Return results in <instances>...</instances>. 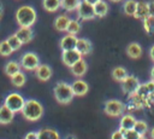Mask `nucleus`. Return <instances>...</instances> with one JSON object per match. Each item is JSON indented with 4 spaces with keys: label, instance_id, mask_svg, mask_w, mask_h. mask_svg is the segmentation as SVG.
I'll list each match as a JSON object with an SVG mask.
<instances>
[{
    "label": "nucleus",
    "instance_id": "obj_1",
    "mask_svg": "<svg viewBox=\"0 0 154 139\" xmlns=\"http://www.w3.org/2000/svg\"><path fill=\"white\" fill-rule=\"evenodd\" d=\"M16 22L19 27H32L36 22V10L30 5H23L16 11Z\"/></svg>",
    "mask_w": 154,
    "mask_h": 139
},
{
    "label": "nucleus",
    "instance_id": "obj_2",
    "mask_svg": "<svg viewBox=\"0 0 154 139\" xmlns=\"http://www.w3.org/2000/svg\"><path fill=\"white\" fill-rule=\"evenodd\" d=\"M22 115L25 120L35 122L38 121L43 115V106L36 99H26L22 109Z\"/></svg>",
    "mask_w": 154,
    "mask_h": 139
},
{
    "label": "nucleus",
    "instance_id": "obj_3",
    "mask_svg": "<svg viewBox=\"0 0 154 139\" xmlns=\"http://www.w3.org/2000/svg\"><path fill=\"white\" fill-rule=\"evenodd\" d=\"M53 93H54L55 100L60 104H69L70 102H72V99L75 97L71 85H69L67 82H64V81H60L54 86Z\"/></svg>",
    "mask_w": 154,
    "mask_h": 139
},
{
    "label": "nucleus",
    "instance_id": "obj_4",
    "mask_svg": "<svg viewBox=\"0 0 154 139\" xmlns=\"http://www.w3.org/2000/svg\"><path fill=\"white\" fill-rule=\"evenodd\" d=\"M20 66L26 71H35L40 65V58L34 52H25L20 58Z\"/></svg>",
    "mask_w": 154,
    "mask_h": 139
},
{
    "label": "nucleus",
    "instance_id": "obj_5",
    "mask_svg": "<svg viewBox=\"0 0 154 139\" xmlns=\"http://www.w3.org/2000/svg\"><path fill=\"white\" fill-rule=\"evenodd\" d=\"M24 103H25V99L17 92H12L10 94H7V97L5 98V105L8 106L14 114L16 112H20L23 106H24Z\"/></svg>",
    "mask_w": 154,
    "mask_h": 139
},
{
    "label": "nucleus",
    "instance_id": "obj_6",
    "mask_svg": "<svg viewBox=\"0 0 154 139\" xmlns=\"http://www.w3.org/2000/svg\"><path fill=\"white\" fill-rule=\"evenodd\" d=\"M77 16L79 19L82 21H91L94 19L96 16H95V11H94V5L82 0L81 4L78 5L77 7Z\"/></svg>",
    "mask_w": 154,
    "mask_h": 139
},
{
    "label": "nucleus",
    "instance_id": "obj_7",
    "mask_svg": "<svg viewBox=\"0 0 154 139\" xmlns=\"http://www.w3.org/2000/svg\"><path fill=\"white\" fill-rule=\"evenodd\" d=\"M103 110L108 116L118 117L124 112V104L118 99H108L105 103Z\"/></svg>",
    "mask_w": 154,
    "mask_h": 139
},
{
    "label": "nucleus",
    "instance_id": "obj_8",
    "mask_svg": "<svg viewBox=\"0 0 154 139\" xmlns=\"http://www.w3.org/2000/svg\"><path fill=\"white\" fill-rule=\"evenodd\" d=\"M120 83H122L123 92L126 93V94H134L141 87V83H140L138 79L136 76H134V75H128Z\"/></svg>",
    "mask_w": 154,
    "mask_h": 139
},
{
    "label": "nucleus",
    "instance_id": "obj_9",
    "mask_svg": "<svg viewBox=\"0 0 154 139\" xmlns=\"http://www.w3.org/2000/svg\"><path fill=\"white\" fill-rule=\"evenodd\" d=\"M81 58H82V56L79 54V52L76 48L75 50H67V51H63L61 52V60L69 68H71Z\"/></svg>",
    "mask_w": 154,
    "mask_h": 139
},
{
    "label": "nucleus",
    "instance_id": "obj_10",
    "mask_svg": "<svg viewBox=\"0 0 154 139\" xmlns=\"http://www.w3.org/2000/svg\"><path fill=\"white\" fill-rule=\"evenodd\" d=\"M35 74H36V77L40 81L46 82V81H48L52 77L53 70H52V68L48 64H40L37 66V69L35 70Z\"/></svg>",
    "mask_w": 154,
    "mask_h": 139
},
{
    "label": "nucleus",
    "instance_id": "obj_11",
    "mask_svg": "<svg viewBox=\"0 0 154 139\" xmlns=\"http://www.w3.org/2000/svg\"><path fill=\"white\" fill-rule=\"evenodd\" d=\"M76 44H77V36L71 35V34H66L65 36H63L60 39L59 46H60L61 51H67V50H75Z\"/></svg>",
    "mask_w": 154,
    "mask_h": 139
},
{
    "label": "nucleus",
    "instance_id": "obj_12",
    "mask_svg": "<svg viewBox=\"0 0 154 139\" xmlns=\"http://www.w3.org/2000/svg\"><path fill=\"white\" fill-rule=\"evenodd\" d=\"M76 50L79 52V54H81L82 57H83V56H88V54H90L91 51H93V45H91V42H90L88 39L81 37V39H77Z\"/></svg>",
    "mask_w": 154,
    "mask_h": 139
},
{
    "label": "nucleus",
    "instance_id": "obj_13",
    "mask_svg": "<svg viewBox=\"0 0 154 139\" xmlns=\"http://www.w3.org/2000/svg\"><path fill=\"white\" fill-rule=\"evenodd\" d=\"M18 39L22 41V44H29L32 37H34V31L31 29V27H20L16 33H14Z\"/></svg>",
    "mask_w": 154,
    "mask_h": 139
},
{
    "label": "nucleus",
    "instance_id": "obj_14",
    "mask_svg": "<svg viewBox=\"0 0 154 139\" xmlns=\"http://www.w3.org/2000/svg\"><path fill=\"white\" fill-rule=\"evenodd\" d=\"M71 87H72L73 94H75V95H79V97L87 94V92H88V89H89L88 83H87L84 80H82V79L75 80V81L71 83Z\"/></svg>",
    "mask_w": 154,
    "mask_h": 139
},
{
    "label": "nucleus",
    "instance_id": "obj_15",
    "mask_svg": "<svg viewBox=\"0 0 154 139\" xmlns=\"http://www.w3.org/2000/svg\"><path fill=\"white\" fill-rule=\"evenodd\" d=\"M71 73H72V75L73 76H76V77H82V76H84V74L87 73V70H88V64H87V62L83 59V58H81L78 62H76L71 68Z\"/></svg>",
    "mask_w": 154,
    "mask_h": 139
},
{
    "label": "nucleus",
    "instance_id": "obj_16",
    "mask_svg": "<svg viewBox=\"0 0 154 139\" xmlns=\"http://www.w3.org/2000/svg\"><path fill=\"white\" fill-rule=\"evenodd\" d=\"M134 17L137 19H142V21L149 18V8H148L147 1H137V7H136V12Z\"/></svg>",
    "mask_w": 154,
    "mask_h": 139
},
{
    "label": "nucleus",
    "instance_id": "obj_17",
    "mask_svg": "<svg viewBox=\"0 0 154 139\" xmlns=\"http://www.w3.org/2000/svg\"><path fill=\"white\" fill-rule=\"evenodd\" d=\"M136 121H137V120H136L132 115H130V114L123 115V116L120 117V121H119V129H120L122 132H125V131H128V129H132V128L135 127Z\"/></svg>",
    "mask_w": 154,
    "mask_h": 139
},
{
    "label": "nucleus",
    "instance_id": "obj_18",
    "mask_svg": "<svg viewBox=\"0 0 154 139\" xmlns=\"http://www.w3.org/2000/svg\"><path fill=\"white\" fill-rule=\"evenodd\" d=\"M13 117H14V112L8 106H6L5 104L0 105V123L1 124L11 123L13 121Z\"/></svg>",
    "mask_w": 154,
    "mask_h": 139
},
{
    "label": "nucleus",
    "instance_id": "obj_19",
    "mask_svg": "<svg viewBox=\"0 0 154 139\" xmlns=\"http://www.w3.org/2000/svg\"><path fill=\"white\" fill-rule=\"evenodd\" d=\"M126 54L132 58V59H138L141 56H142V47L138 42H130L128 46H126V50H125Z\"/></svg>",
    "mask_w": 154,
    "mask_h": 139
},
{
    "label": "nucleus",
    "instance_id": "obj_20",
    "mask_svg": "<svg viewBox=\"0 0 154 139\" xmlns=\"http://www.w3.org/2000/svg\"><path fill=\"white\" fill-rule=\"evenodd\" d=\"M70 23V18L67 17V15H59L55 19H54V28L58 30V31H66L67 29V25Z\"/></svg>",
    "mask_w": 154,
    "mask_h": 139
},
{
    "label": "nucleus",
    "instance_id": "obj_21",
    "mask_svg": "<svg viewBox=\"0 0 154 139\" xmlns=\"http://www.w3.org/2000/svg\"><path fill=\"white\" fill-rule=\"evenodd\" d=\"M37 139H60V135L53 128H41L37 132Z\"/></svg>",
    "mask_w": 154,
    "mask_h": 139
},
{
    "label": "nucleus",
    "instance_id": "obj_22",
    "mask_svg": "<svg viewBox=\"0 0 154 139\" xmlns=\"http://www.w3.org/2000/svg\"><path fill=\"white\" fill-rule=\"evenodd\" d=\"M94 11H95V16L96 17H105L108 13V4L103 0H100L99 2H96L94 5Z\"/></svg>",
    "mask_w": 154,
    "mask_h": 139
},
{
    "label": "nucleus",
    "instance_id": "obj_23",
    "mask_svg": "<svg viewBox=\"0 0 154 139\" xmlns=\"http://www.w3.org/2000/svg\"><path fill=\"white\" fill-rule=\"evenodd\" d=\"M20 63H18V62H16V60H10V62H7L6 63V65H5V74L7 75V76H13L14 74H17L18 71H20Z\"/></svg>",
    "mask_w": 154,
    "mask_h": 139
},
{
    "label": "nucleus",
    "instance_id": "obj_24",
    "mask_svg": "<svg viewBox=\"0 0 154 139\" xmlns=\"http://www.w3.org/2000/svg\"><path fill=\"white\" fill-rule=\"evenodd\" d=\"M42 6L48 12H55L61 7V0H42Z\"/></svg>",
    "mask_w": 154,
    "mask_h": 139
},
{
    "label": "nucleus",
    "instance_id": "obj_25",
    "mask_svg": "<svg viewBox=\"0 0 154 139\" xmlns=\"http://www.w3.org/2000/svg\"><path fill=\"white\" fill-rule=\"evenodd\" d=\"M136 7H137V1L136 0H125L123 4V11L126 16H134L136 12Z\"/></svg>",
    "mask_w": 154,
    "mask_h": 139
},
{
    "label": "nucleus",
    "instance_id": "obj_26",
    "mask_svg": "<svg viewBox=\"0 0 154 139\" xmlns=\"http://www.w3.org/2000/svg\"><path fill=\"white\" fill-rule=\"evenodd\" d=\"M126 76H128V71L123 66H116L112 70V77H113V80H116L118 82H122Z\"/></svg>",
    "mask_w": 154,
    "mask_h": 139
},
{
    "label": "nucleus",
    "instance_id": "obj_27",
    "mask_svg": "<svg viewBox=\"0 0 154 139\" xmlns=\"http://www.w3.org/2000/svg\"><path fill=\"white\" fill-rule=\"evenodd\" d=\"M81 1L82 0H61V7L67 12H72L77 10Z\"/></svg>",
    "mask_w": 154,
    "mask_h": 139
},
{
    "label": "nucleus",
    "instance_id": "obj_28",
    "mask_svg": "<svg viewBox=\"0 0 154 139\" xmlns=\"http://www.w3.org/2000/svg\"><path fill=\"white\" fill-rule=\"evenodd\" d=\"M26 81V77H25V74L22 73V71H18L17 74H14L13 76H11V82L13 86L16 87H22Z\"/></svg>",
    "mask_w": 154,
    "mask_h": 139
},
{
    "label": "nucleus",
    "instance_id": "obj_29",
    "mask_svg": "<svg viewBox=\"0 0 154 139\" xmlns=\"http://www.w3.org/2000/svg\"><path fill=\"white\" fill-rule=\"evenodd\" d=\"M79 31H81V23L78 21H76V19H70V23L67 25L66 33L71 34V35H77Z\"/></svg>",
    "mask_w": 154,
    "mask_h": 139
},
{
    "label": "nucleus",
    "instance_id": "obj_30",
    "mask_svg": "<svg viewBox=\"0 0 154 139\" xmlns=\"http://www.w3.org/2000/svg\"><path fill=\"white\" fill-rule=\"evenodd\" d=\"M14 51L12 50V47L10 46V44L7 42V40H2L0 41V56L2 57H8L13 53Z\"/></svg>",
    "mask_w": 154,
    "mask_h": 139
},
{
    "label": "nucleus",
    "instance_id": "obj_31",
    "mask_svg": "<svg viewBox=\"0 0 154 139\" xmlns=\"http://www.w3.org/2000/svg\"><path fill=\"white\" fill-rule=\"evenodd\" d=\"M6 40H7V42L10 44V46L12 47V50H13V51H18V50L22 47V45H23V44H22V41L18 39V36H17L16 34L10 35Z\"/></svg>",
    "mask_w": 154,
    "mask_h": 139
},
{
    "label": "nucleus",
    "instance_id": "obj_32",
    "mask_svg": "<svg viewBox=\"0 0 154 139\" xmlns=\"http://www.w3.org/2000/svg\"><path fill=\"white\" fill-rule=\"evenodd\" d=\"M134 129H135L136 132H138L141 135H144V134L147 133V131H148V124H147V122L143 121V120H137L136 123H135Z\"/></svg>",
    "mask_w": 154,
    "mask_h": 139
},
{
    "label": "nucleus",
    "instance_id": "obj_33",
    "mask_svg": "<svg viewBox=\"0 0 154 139\" xmlns=\"http://www.w3.org/2000/svg\"><path fill=\"white\" fill-rule=\"evenodd\" d=\"M140 137H141V134L138 132H136L134 128L124 132V139H140Z\"/></svg>",
    "mask_w": 154,
    "mask_h": 139
},
{
    "label": "nucleus",
    "instance_id": "obj_34",
    "mask_svg": "<svg viewBox=\"0 0 154 139\" xmlns=\"http://www.w3.org/2000/svg\"><path fill=\"white\" fill-rule=\"evenodd\" d=\"M143 88H144V91H146L148 94L153 93V92H154V81H153V80H150V81L146 82V83H144V86H143Z\"/></svg>",
    "mask_w": 154,
    "mask_h": 139
},
{
    "label": "nucleus",
    "instance_id": "obj_35",
    "mask_svg": "<svg viewBox=\"0 0 154 139\" xmlns=\"http://www.w3.org/2000/svg\"><path fill=\"white\" fill-rule=\"evenodd\" d=\"M111 139H124V132H122L120 129L114 131L111 134Z\"/></svg>",
    "mask_w": 154,
    "mask_h": 139
},
{
    "label": "nucleus",
    "instance_id": "obj_36",
    "mask_svg": "<svg viewBox=\"0 0 154 139\" xmlns=\"http://www.w3.org/2000/svg\"><path fill=\"white\" fill-rule=\"evenodd\" d=\"M148 8H149V18L154 19V0L148 1Z\"/></svg>",
    "mask_w": 154,
    "mask_h": 139
},
{
    "label": "nucleus",
    "instance_id": "obj_37",
    "mask_svg": "<svg viewBox=\"0 0 154 139\" xmlns=\"http://www.w3.org/2000/svg\"><path fill=\"white\" fill-rule=\"evenodd\" d=\"M150 21H152V18H147V19H143V27H144V30H146L147 33H150V27H152V24H150Z\"/></svg>",
    "mask_w": 154,
    "mask_h": 139
},
{
    "label": "nucleus",
    "instance_id": "obj_38",
    "mask_svg": "<svg viewBox=\"0 0 154 139\" xmlns=\"http://www.w3.org/2000/svg\"><path fill=\"white\" fill-rule=\"evenodd\" d=\"M24 139H37V132H29V133H26Z\"/></svg>",
    "mask_w": 154,
    "mask_h": 139
},
{
    "label": "nucleus",
    "instance_id": "obj_39",
    "mask_svg": "<svg viewBox=\"0 0 154 139\" xmlns=\"http://www.w3.org/2000/svg\"><path fill=\"white\" fill-rule=\"evenodd\" d=\"M149 57H150V59L154 62V45L149 48Z\"/></svg>",
    "mask_w": 154,
    "mask_h": 139
},
{
    "label": "nucleus",
    "instance_id": "obj_40",
    "mask_svg": "<svg viewBox=\"0 0 154 139\" xmlns=\"http://www.w3.org/2000/svg\"><path fill=\"white\" fill-rule=\"evenodd\" d=\"M84 1H87V2H89V4H91V5H95V4L99 2L100 0H84Z\"/></svg>",
    "mask_w": 154,
    "mask_h": 139
},
{
    "label": "nucleus",
    "instance_id": "obj_41",
    "mask_svg": "<svg viewBox=\"0 0 154 139\" xmlns=\"http://www.w3.org/2000/svg\"><path fill=\"white\" fill-rule=\"evenodd\" d=\"M150 80L154 81V65H153V68L150 69Z\"/></svg>",
    "mask_w": 154,
    "mask_h": 139
},
{
    "label": "nucleus",
    "instance_id": "obj_42",
    "mask_svg": "<svg viewBox=\"0 0 154 139\" xmlns=\"http://www.w3.org/2000/svg\"><path fill=\"white\" fill-rule=\"evenodd\" d=\"M150 138H152V139H154V127L150 129Z\"/></svg>",
    "mask_w": 154,
    "mask_h": 139
},
{
    "label": "nucleus",
    "instance_id": "obj_43",
    "mask_svg": "<svg viewBox=\"0 0 154 139\" xmlns=\"http://www.w3.org/2000/svg\"><path fill=\"white\" fill-rule=\"evenodd\" d=\"M65 139H77V138H76L75 135H69V137H66Z\"/></svg>",
    "mask_w": 154,
    "mask_h": 139
},
{
    "label": "nucleus",
    "instance_id": "obj_44",
    "mask_svg": "<svg viewBox=\"0 0 154 139\" xmlns=\"http://www.w3.org/2000/svg\"><path fill=\"white\" fill-rule=\"evenodd\" d=\"M109 1H112V2H120V1H123V0H109Z\"/></svg>",
    "mask_w": 154,
    "mask_h": 139
},
{
    "label": "nucleus",
    "instance_id": "obj_45",
    "mask_svg": "<svg viewBox=\"0 0 154 139\" xmlns=\"http://www.w3.org/2000/svg\"><path fill=\"white\" fill-rule=\"evenodd\" d=\"M150 97H152V99H153V102H154V92H153V93H150Z\"/></svg>",
    "mask_w": 154,
    "mask_h": 139
},
{
    "label": "nucleus",
    "instance_id": "obj_46",
    "mask_svg": "<svg viewBox=\"0 0 154 139\" xmlns=\"http://www.w3.org/2000/svg\"><path fill=\"white\" fill-rule=\"evenodd\" d=\"M140 139H147V138H146L144 135H141V137H140Z\"/></svg>",
    "mask_w": 154,
    "mask_h": 139
}]
</instances>
